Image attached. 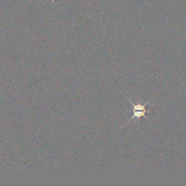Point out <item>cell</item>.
Returning a JSON list of instances; mask_svg holds the SVG:
<instances>
[{
  "mask_svg": "<svg viewBox=\"0 0 186 186\" xmlns=\"http://www.w3.org/2000/svg\"><path fill=\"white\" fill-rule=\"evenodd\" d=\"M151 100L152 99H151L150 100L147 101L146 103H143V104H141V101H139L137 104H134L132 102H131V100H129V103L132 105V108H133V116L131 117V118H129V120L127 122H126V124L129 123V122H130L131 120L134 119V118H137V119L139 120L140 118H141V117H145V118H147L148 120H149L148 117H147L146 116H145V114L148 112L146 110V108H145V107H146V106H148L149 103H150V102L151 101Z\"/></svg>",
  "mask_w": 186,
  "mask_h": 186,
  "instance_id": "obj_1",
  "label": "cell"
}]
</instances>
